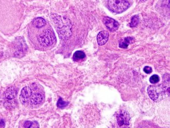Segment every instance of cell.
<instances>
[{
  "label": "cell",
  "instance_id": "5",
  "mask_svg": "<svg viewBox=\"0 0 170 128\" xmlns=\"http://www.w3.org/2000/svg\"><path fill=\"white\" fill-rule=\"evenodd\" d=\"M130 3L127 0H108V7L115 13L120 14L130 7Z\"/></svg>",
  "mask_w": 170,
  "mask_h": 128
},
{
  "label": "cell",
  "instance_id": "13",
  "mask_svg": "<svg viewBox=\"0 0 170 128\" xmlns=\"http://www.w3.org/2000/svg\"><path fill=\"white\" fill-rule=\"evenodd\" d=\"M85 58V54L84 52L81 50L76 51L73 56V60L75 61H78L80 60H83Z\"/></svg>",
  "mask_w": 170,
  "mask_h": 128
},
{
  "label": "cell",
  "instance_id": "3",
  "mask_svg": "<svg viewBox=\"0 0 170 128\" xmlns=\"http://www.w3.org/2000/svg\"><path fill=\"white\" fill-rule=\"evenodd\" d=\"M167 87L164 84H159L149 85L147 89L149 96L155 102H159L163 100L166 93Z\"/></svg>",
  "mask_w": 170,
  "mask_h": 128
},
{
  "label": "cell",
  "instance_id": "2",
  "mask_svg": "<svg viewBox=\"0 0 170 128\" xmlns=\"http://www.w3.org/2000/svg\"><path fill=\"white\" fill-rule=\"evenodd\" d=\"M50 18L60 38L65 41L68 40L72 35V24L70 20L65 16L61 17L57 14H52Z\"/></svg>",
  "mask_w": 170,
  "mask_h": 128
},
{
  "label": "cell",
  "instance_id": "7",
  "mask_svg": "<svg viewBox=\"0 0 170 128\" xmlns=\"http://www.w3.org/2000/svg\"><path fill=\"white\" fill-rule=\"evenodd\" d=\"M118 124L119 127L128 126L129 124L130 115L127 112L121 110L116 115Z\"/></svg>",
  "mask_w": 170,
  "mask_h": 128
},
{
  "label": "cell",
  "instance_id": "8",
  "mask_svg": "<svg viewBox=\"0 0 170 128\" xmlns=\"http://www.w3.org/2000/svg\"><path fill=\"white\" fill-rule=\"evenodd\" d=\"M103 22L106 26L107 29L111 32H115L117 30L119 27V24L113 18L106 17L103 20Z\"/></svg>",
  "mask_w": 170,
  "mask_h": 128
},
{
  "label": "cell",
  "instance_id": "15",
  "mask_svg": "<svg viewBox=\"0 0 170 128\" xmlns=\"http://www.w3.org/2000/svg\"><path fill=\"white\" fill-rule=\"evenodd\" d=\"M160 81V78L159 76H157V74H154L152 75L150 78H149V81L151 84H157V82H159Z\"/></svg>",
  "mask_w": 170,
  "mask_h": 128
},
{
  "label": "cell",
  "instance_id": "10",
  "mask_svg": "<svg viewBox=\"0 0 170 128\" xmlns=\"http://www.w3.org/2000/svg\"><path fill=\"white\" fill-rule=\"evenodd\" d=\"M6 100L5 101H13L17 95V91L16 89L13 87H9L4 93Z\"/></svg>",
  "mask_w": 170,
  "mask_h": 128
},
{
  "label": "cell",
  "instance_id": "1",
  "mask_svg": "<svg viewBox=\"0 0 170 128\" xmlns=\"http://www.w3.org/2000/svg\"><path fill=\"white\" fill-rule=\"evenodd\" d=\"M45 99V93L42 86L36 83L24 87L22 89L20 100L24 105H38Z\"/></svg>",
  "mask_w": 170,
  "mask_h": 128
},
{
  "label": "cell",
  "instance_id": "9",
  "mask_svg": "<svg viewBox=\"0 0 170 128\" xmlns=\"http://www.w3.org/2000/svg\"><path fill=\"white\" fill-rule=\"evenodd\" d=\"M108 38H109V33L107 31L103 30L99 32L97 36V41L99 45L102 46L104 45L108 41Z\"/></svg>",
  "mask_w": 170,
  "mask_h": 128
},
{
  "label": "cell",
  "instance_id": "17",
  "mask_svg": "<svg viewBox=\"0 0 170 128\" xmlns=\"http://www.w3.org/2000/svg\"><path fill=\"white\" fill-rule=\"evenodd\" d=\"M33 123L31 121H26L24 124V127L26 128H32L33 127Z\"/></svg>",
  "mask_w": 170,
  "mask_h": 128
},
{
  "label": "cell",
  "instance_id": "16",
  "mask_svg": "<svg viewBox=\"0 0 170 128\" xmlns=\"http://www.w3.org/2000/svg\"><path fill=\"white\" fill-rule=\"evenodd\" d=\"M68 102L64 101L61 98H60L58 101V102H57V107H58L59 108L63 109L65 107H67L68 105Z\"/></svg>",
  "mask_w": 170,
  "mask_h": 128
},
{
  "label": "cell",
  "instance_id": "12",
  "mask_svg": "<svg viewBox=\"0 0 170 128\" xmlns=\"http://www.w3.org/2000/svg\"><path fill=\"white\" fill-rule=\"evenodd\" d=\"M134 40V38L131 37H127L124 38H122L120 40L119 43V47L122 49H126L127 48L129 45Z\"/></svg>",
  "mask_w": 170,
  "mask_h": 128
},
{
  "label": "cell",
  "instance_id": "6",
  "mask_svg": "<svg viewBox=\"0 0 170 128\" xmlns=\"http://www.w3.org/2000/svg\"><path fill=\"white\" fill-rule=\"evenodd\" d=\"M14 56L15 57L22 56L27 50V44L24 39L22 37H18L14 43Z\"/></svg>",
  "mask_w": 170,
  "mask_h": 128
},
{
  "label": "cell",
  "instance_id": "20",
  "mask_svg": "<svg viewBox=\"0 0 170 128\" xmlns=\"http://www.w3.org/2000/svg\"><path fill=\"white\" fill-rule=\"evenodd\" d=\"M140 1L141 2H146L147 0H140Z\"/></svg>",
  "mask_w": 170,
  "mask_h": 128
},
{
  "label": "cell",
  "instance_id": "14",
  "mask_svg": "<svg viewBox=\"0 0 170 128\" xmlns=\"http://www.w3.org/2000/svg\"><path fill=\"white\" fill-rule=\"evenodd\" d=\"M139 22V18L137 15H134L131 18V21L130 22L129 26L131 28H134L137 25Z\"/></svg>",
  "mask_w": 170,
  "mask_h": 128
},
{
  "label": "cell",
  "instance_id": "18",
  "mask_svg": "<svg viewBox=\"0 0 170 128\" xmlns=\"http://www.w3.org/2000/svg\"><path fill=\"white\" fill-rule=\"evenodd\" d=\"M143 71H144L146 73H147V74H149V73H151L152 72V68H151V67L147 66H145V67L144 68Z\"/></svg>",
  "mask_w": 170,
  "mask_h": 128
},
{
  "label": "cell",
  "instance_id": "19",
  "mask_svg": "<svg viewBox=\"0 0 170 128\" xmlns=\"http://www.w3.org/2000/svg\"><path fill=\"white\" fill-rule=\"evenodd\" d=\"M5 125V121L3 119H0V128H4Z\"/></svg>",
  "mask_w": 170,
  "mask_h": 128
},
{
  "label": "cell",
  "instance_id": "11",
  "mask_svg": "<svg viewBox=\"0 0 170 128\" xmlns=\"http://www.w3.org/2000/svg\"><path fill=\"white\" fill-rule=\"evenodd\" d=\"M46 24V21L41 17L35 18L32 22V26L35 28H41L44 27Z\"/></svg>",
  "mask_w": 170,
  "mask_h": 128
},
{
  "label": "cell",
  "instance_id": "4",
  "mask_svg": "<svg viewBox=\"0 0 170 128\" xmlns=\"http://www.w3.org/2000/svg\"><path fill=\"white\" fill-rule=\"evenodd\" d=\"M38 44L42 47H49L56 42V38L53 30L47 29L41 32L37 38Z\"/></svg>",
  "mask_w": 170,
  "mask_h": 128
}]
</instances>
